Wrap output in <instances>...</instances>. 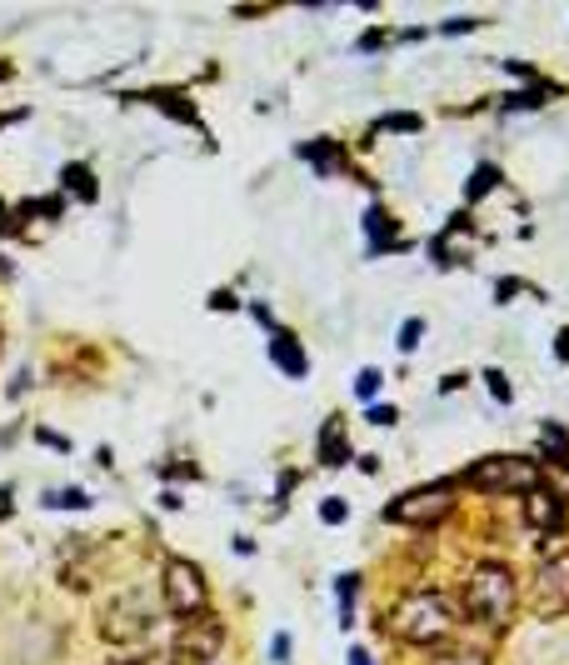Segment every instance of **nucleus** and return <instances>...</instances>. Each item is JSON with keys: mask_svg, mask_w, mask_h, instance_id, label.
<instances>
[{"mask_svg": "<svg viewBox=\"0 0 569 665\" xmlns=\"http://www.w3.org/2000/svg\"><path fill=\"white\" fill-rule=\"evenodd\" d=\"M515 606H519L515 570L500 566V560H484V566L470 576V586H464V615L490 625V631H500V625H510Z\"/></svg>", "mask_w": 569, "mask_h": 665, "instance_id": "nucleus-1", "label": "nucleus"}, {"mask_svg": "<svg viewBox=\"0 0 569 665\" xmlns=\"http://www.w3.org/2000/svg\"><path fill=\"white\" fill-rule=\"evenodd\" d=\"M380 131H419V116H385Z\"/></svg>", "mask_w": 569, "mask_h": 665, "instance_id": "nucleus-19", "label": "nucleus"}, {"mask_svg": "<svg viewBox=\"0 0 569 665\" xmlns=\"http://www.w3.org/2000/svg\"><path fill=\"white\" fill-rule=\"evenodd\" d=\"M161 590H165V611H171L175 621H195V615H205V606H210V590H205V576L195 560H171Z\"/></svg>", "mask_w": 569, "mask_h": 665, "instance_id": "nucleus-5", "label": "nucleus"}, {"mask_svg": "<svg viewBox=\"0 0 569 665\" xmlns=\"http://www.w3.org/2000/svg\"><path fill=\"white\" fill-rule=\"evenodd\" d=\"M494 181H500V171H494V165H480V171H474V181H470V200H480Z\"/></svg>", "mask_w": 569, "mask_h": 665, "instance_id": "nucleus-15", "label": "nucleus"}, {"mask_svg": "<svg viewBox=\"0 0 569 665\" xmlns=\"http://www.w3.org/2000/svg\"><path fill=\"white\" fill-rule=\"evenodd\" d=\"M344 436H340V426H325V436H320V456H325V466H344Z\"/></svg>", "mask_w": 569, "mask_h": 665, "instance_id": "nucleus-11", "label": "nucleus"}, {"mask_svg": "<svg viewBox=\"0 0 569 665\" xmlns=\"http://www.w3.org/2000/svg\"><path fill=\"white\" fill-rule=\"evenodd\" d=\"M525 515H529V525L535 531H559L565 525V501H559L555 491H529V501H525Z\"/></svg>", "mask_w": 569, "mask_h": 665, "instance_id": "nucleus-9", "label": "nucleus"}, {"mask_svg": "<svg viewBox=\"0 0 569 665\" xmlns=\"http://www.w3.org/2000/svg\"><path fill=\"white\" fill-rule=\"evenodd\" d=\"M484 381H490V395H494V401H515V395H510V385H505V375H500V371H490V375H484Z\"/></svg>", "mask_w": 569, "mask_h": 665, "instance_id": "nucleus-20", "label": "nucleus"}, {"mask_svg": "<svg viewBox=\"0 0 569 665\" xmlns=\"http://www.w3.org/2000/svg\"><path fill=\"white\" fill-rule=\"evenodd\" d=\"M450 625H455V606L440 590H415V596L400 600L395 611V635L409 645H435L440 635H450Z\"/></svg>", "mask_w": 569, "mask_h": 665, "instance_id": "nucleus-2", "label": "nucleus"}, {"mask_svg": "<svg viewBox=\"0 0 569 665\" xmlns=\"http://www.w3.org/2000/svg\"><path fill=\"white\" fill-rule=\"evenodd\" d=\"M555 350H559V360H569V330H559V346Z\"/></svg>", "mask_w": 569, "mask_h": 665, "instance_id": "nucleus-23", "label": "nucleus"}, {"mask_svg": "<svg viewBox=\"0 0 569 665\" xmlns=\"http://www.w3.org/2000/svg\"><path fill=\"white\" fill-rule=\"evenodd\" d=\"M270 356H275V366L285 375H305V350L295 346L291 336H275V346H270Z\"/></svg>", "mask_w": 569, "mask_h": 665, "instance_id": "nucleus-10", "label": "nucleus"}, {"mask_svg": "<svg viewBox=\"0 0 569 665\" xmlns=\"http://www.w3.org/2000/svg\"><path fill=\"white\" fill-rule=\"evenodd\" d=\"M419 336H425V320H405V326H400V350H415Z\"/></svg>", "mask_w": 569, "mask_h": 665, "instance_id": "nucleus-17", "label": "nucleus"}, {"mask_svg": "<svg viewBox=\"0 0 569 665\" xmlns=\"http://www.w3.org/2000/svg\"><path fill=\"white\" fill-rule=\"evenodd\" d=\"M45 505H51V511H86V491H51L45 495Z\"/></svg>", "mask_w": 569, "mask_h": 665, "instance_id": "nucleus-13", "label": "nucleus"}, {"mask_svg": "<svg viewBox=\"0 0 569 665\" xmlns=\"http://www.w3.org/2000/svg\"><path fill=\"white\" fill-rule=\"evenodd\" d=\"M380 381H385L380 371H360V375H354V395H365V401H370V395H380Z\"/></svg>", "mask_w": 569, "mask_h": 665, "instance_id": "nucleus-16", "label": "nucleus"}, {"mask_svg": "<svg viewBox=\"0 0 569 665\" xmlns=\"http://www.w3.org/2000/svg\"><path fill=\"white\" fill-rule=\"evenodd\" d=\"M6 501H11V486H0V515H6Z\"/></svg>", "mask_w": 569, "mask_h": 665, "instance_id": "nucleus-25", "label": "nucleus"}, {"mask_svg": "<svg viewBox=\"0 0 569 665\" xmlns=\"http://www.w3.org/2000/svg\"><path fill=\"white\" fill-rule=\"evenodd\" d=\"M205 665H220V661H205Z\"/></svg>", "mask_w": 569, "mask_h": 665, "instance_id": "nucleus-26", "label": "nucleus"}, {"mask_svg": "<svg viewBox=\"0 0 569 665\" xmlns=\"http://www.w3.org/2000/svg\"><path fill=\"white\" fill-rule=\"evenodd\" d=\"M220 641H226L220 621H210V615H195V621H180V635H175V651L190 655L195 665H205V661H216Z\"/></svg>", "mask_w": 569, "mask_h": 665, "instance_id": "nucleus-8", "label": "nucleus"}, {"mask_svg": "<svg viewBox=\"0 0 569 665\" xmlns=\"http://www.w3.org/2000/svg\"><path fill=\"white\" fill-rule=\"evenodd\" d=\"M464 486L484 495H525L539 486V466L525 456H484L464 470Z\"/></svg>", "mask_w": 569, "mask_h": 665, "instance_id": "nucleus-4", "label": "nucleus"}, {"mask_svg": "<svg viewBox=\"0 0 569 665\" xmlns=\"http://www.w3.org/2000/svg\"><path fill=\"white\" fill-rule=\"evenodd\" d=\"M450 511H455V486H450V480H435V486H419V491L395 495L390 521H400V525H435V521H445Z\"/></svg>", "mask_w": 569, "mask_h": 665, "instance_id": "nucleus-6", "label": "nucleus"}, {"mask_svg": "<svg viewBox=\"0 0 569 665\" xmlns=\"http://www.w3.org/2000/svg\"><path fill=\"white\" fill-rule=\"evenodd\" d=\"M430 665H490L480 651H440Z\"/></svg>", "mask_w": 569, "mask_h": 665, "instance_id": "nucleus-14", "label": "nucleus"}, {"mask_svg": "<svg viewBox=\"0 0 569 665\" xmlns=\"http://www.w3.org/2000/svg\"><path fill=\"white\" fill-rule=\"evenodd\" d=\"M370 421H375V426H395V411H390V405H370Z\"/></svg>", "mask_w": 569, "mask_h": 665, "instance_id": "nucleus-21", "label": "nucleus"}, {"mask_svg": "<svg viewBox=\"0 0 569 665\" xmlns=\"http://www.w3.org/2000/svg\"><path fill=\"white\" fill-rule=\"evenodd\" d=\"M320 515H325V521H344V501H325Z\"/></svg>", "mask_w": 569, "mask_h": 665, "instance_id": "nucleus-22", "label": "nucleus"}, {"mask_svg": "<svg viewBox=\"0 0 569 665\" xmlns=\"http://www.w3.org/2000/svg\"><path fill=\"white\" fill-rule=\"evenodd\" d=\"M350 665H370V655L365 651H350Z\"/></svg>", "mask_w": 569, "mask_h": 665, "instance_id": "nucleus-24", "label": "nucleus"}, {"mask_svg": "<svg viewBox=\"0 0 569 665\" xmlns=\"http://www.w3.org/2000/svg\"><path fill=\"white\" fill-rule=\"evenodd\" d=\"M535 611L539 615H565L569 611V550L549 556L535 570Z\"/></svg>", "mask_w": 569, "mask_h": 665, "instance_id": "nucleus-7", "label": "nucleus"}, {"mask_svg": "<svg viewBox=\"0 0 569 665\" xmlns=\"http://www.w3.org/2000/svg\"><path fill=\"white\" fill-rule=\"evenodd\" d=\"M155 631V606L145 590H120L110 606H100V635L110 645H140Z\"/></svg>", "mask_w": 569, "mask_h": 665, "instance_id": "nucleus-3", "label": "nucleus"}, {"mask_svg": "<svg viewBox=\"0 0 569 665\" xmlns=\"http://www.w3.org/2000/svg\"><path fill=\"white\" fill-rule=\"evenodd\" d=\"M65 186L76 190L80 200H96V186H90V171H86V165H65Z\"/></svg>", "mask_w": 569, "mask_h": 665, "instance_id": "nucleus-12", "label": "nucleus"}, {"mask_svg": "<svg viewBox=\"0 0 569 665\" xmlns=\"http://www.w3.org/2000/svg\"><path fill=\"white\" fill-rule=\"evenodd\" d=\"M116 665H175L165 651H140V655H130V661H116Z\"/></svg>", "mask_w": 569, "mask_h": 665, "instance_id": "nucleus-18", "label": "nucleus"}]
</instances>
